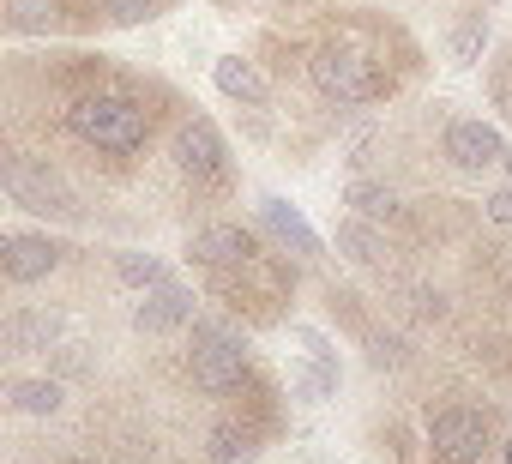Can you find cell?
Wrapping results in <instances>:
<instances>
[{
  "instance_id": "1",
  "label": "cell",
  "mask_w": 512,
  "mask_h": 464,
  "mask_svg": "<svg viewBox=\"0 0 512 464\" xmlns=\"http://www.w3.org/2000/svg\"><path fill=\"white\" fill-rule=\"evenodd\" d=\"M67 127H73L85 145H97V151H115V157H127V151H139V145L151 139V121H145V109H139L133 97H109V91H85V97H73V109H67Z\"/></svg>"
},
{
  "instance_id": "2",
  "label": "cell",
  "mask_w": 512,
  "mask_h": 464,
  "mask_svg": "<svg viewBox=\"0 0 512 464\" xmlns=\"http://www.w3.org/2000/svg\"><path fill=\"white\" fill-rule=\"evenodd\" d=\"M0 187H7V199L13 205H25V211H37V217H79V199H73V187L49 169V157H7L0 163Z\"/></svg>"
},
{
  "instance_id": "3",
  "label": "cell",
  "mask_w": 512,
  "mask_h": 464,
  "mask_svg": "<svg viewBox=\"0 0 512 464\" xmlns=\"http://www.w3.org/2000/svg\"><path fill=\"white\" fill-rule=\"evenodd\" d=\"M308 73H314V85H320L326 97H338V103H374V97H386L380 67H374L362 49H350V43H320L314 61H308Z\"/></svg>"
},
{
  "instance_id": "4",
  "label": "cell",
  "mask_w": 512,
  "mask_h": 464,
  "mask_svg": "<svg viewBox=\"0 0 512 464\" xmlns=\"http://www.w3.org/2000/svg\"><path fill=\"white\" fill-rule=\"evenodd\" d=\"M187 362H193V380H199L205 392H229V386H241L247 344H241L235 326H223V320H199V326H193V350H187Z\"/></svg>"
},
{
  "instance_id": "5",
  "label": "cell",
  "mask_w": 512,
  "mask_h": 464,
  "mask_svg": "<svg viewBox=\"0 0 512 464\" xmlns=\"http://www.w3.org/2000/svg\"><path fill=\"white\" fill-rule=\"evenodd\" d=\"M482 446H488V422H482L476 410H440V416L428 422V452H434L440 464H476Z\"/></svg>"
},
{
  "instance_id": "6",
  "label": "cell",
  "mask_w": 512,
  "mask_h": 464,
  "mask_svg": "<svg viewBox=\"0 0 512 464\" xmlns=\"http://www.w3.org/2000/svg\"><path fill=\"white\" fill-rule=\"evenodd\" d=\"M61 266V248L49 236H0V278L7 284H43Z\"/></svg>"
},
{
  "instance_id": "7",
  "label": "cell",
  "mask_w": 512,
  "mask_h": 464,
  "mask_svg": "<svg viewBox=\"0 0 512 464\" xmlns=\"http://www.w3.org/2000/svg\"><path fill=\"white\" fill-rule=\"evenodd\" d=\"M446 157L458 163V169H488V163H506V145H500V133L494 127H482V121H458V127H446Z\"/></svg>"
},
{
  "instance_id": "8",
  "label": "cell",
  "mask_w": 512,
  "mask_h": 464,
  "mask_svg": "<svg viewBox=\"0 0 512 464\" xmlns=\"http://www.w3.org/2000/svg\"><path fill=\"white\" fill-rule=\"evenodd\" d=\"M175 157H181L187 175L217 181V175H223V139H217V127H211V121H187L181 139H175Z\"/></svg>"
},
{
  "instance_id": "9",
  "label": "cell",
  "mask_w": 512,
  "mask_h": 464,
  "mask_svg": "<svg viewBox=\"0 0 512 464\" xmlns=\"http://www.w3.org/2000/svg\"><path fill=\"white\" fill-rule=\"evenodd\" d=\"M193 260L199 266H247L253 260V236L235 229V223H211V229L193 236Z\"/></svg>"
},
{
  "instance_id": "10",
  "label": "cell",
  "mask_w": 512,
  "mask_h": 464,
  "mask_svg": "<svg viewBox=\"0 0 512 464\" xmlns=\"http://www.w3.org/2000/svg\"><path fill=\"white\" fill-rule=\"evenodd\" d=\"M55 338H61V314H49V308L0 320V344H7V350H49Z\"/></svg>"
},
{
  "instance_id": "11",
  "label": "cell",
  "mask_w": 512,
  "mask_h": 464,
  "mask_svg": "<svg viewBox=\"0 0 512 464\" xmlns=\"http://www.w3.org/2000/svg\"><path fill=\"white\" fill-rule=\"evenodd\" d=\"M181 320H193V296L175 290V284H157V290L139 302V332H169V326H181Z\"/></svg>"
},
{
  "instance_id": "12",
  "label": "cell",
  "mask_w": 512,
  "mask_h": 464,
  "mask_svg": "<svg viewBox=\"0 0 512 464\" xmlns=\"http://www.w3.org/2000/svg\"><path fill=\"white\" fill-rule=\"evenodd\" d=\"M211 73H217V91H223V97H235V103H247V109H266V97H272V91H266V79L253 73L241 55H223Z\"/></svg>"
},
{
  "instance_id": "13",
  "label": "cell",
  "mask_w": 512,
  "mask_h": 464,
  "mask_svg": "<svg viewBox=\"0 0 512 464\" xmlns=\"http://www.w3.org/2000/svg\"><path fill=\"white\" fill-rule=\"evenodd\" d=\"M260 217L272 223V236H278V242H290L296 254H320V236L308 229V217H302L296 205H284V199H266V205H260Z\"/></svg>"
},
{
  "instance_id": "14",
  "label": "cell",
  "mask_w": 512,
  "mask_h": 464,
  "mask_svg": "<svg viewBox=\"0 0 512 464\" xmlns=\"http://www.w3.org/2000/svg\"><path fill=\"white\" fill-rule=\"evenodd\" d=\"M7 404L25 410V416H55L61 410V386L55 380H13L7 386Z\"/></svg>"
},
{
  "instance_id": "15",
  "label": "cell",
  "mask_w": 512,
  "mask_h": 464,
  "mask_svg": "<svg viewBox=\"0 0 512 464\" xmlns=\"http://www.w3.org/2000/svg\"><path fill=\"white\" fill-rule=\"evenodd\" d=\"M338 248L356 260V266H380L386 260V242L374 236V229L362 223V217H350V223H338Z\"/></svg>"
},
{
  "instance_id": "16",
  "label": "cell",
  "mask_w": 512,
  "mask_h": 464,
  "mask_svg": "<svg viewBox=\"0 0 512 464\" xmlns=\"http://www.w3.org/2000/svg\"><path fill=\"white\" fill-rule=\"evenodd\" d=\"M344 205H356L362 217H398V193H392V187H380V181H350Z\"/></svg>"
},
{
  "instance_id": "17",
  "label": "cell",
  "mask_w": 512,
  "mask_h": 464,
  "mask_svg": "<svg viewBox=\"0 0 512 464\" xmlns=\"http://www.w3.org/2000/svg\"><path fill=\"white\" fill-rule=\"evenodd\" d=\"M115 272H121V284H133V290H157V284H163V260H151V254H121Z\"/></svg>"
},
{
  "instance_id": "18",
  "label": "cell",
  "mask_w": 512,
  "mask_h": 464,
  "mask_svg": "<svg viewBox=\"0 0 512 464\" xmlns=\"http://www.w3.org/2000/svg\"><path fill=\"white\" fill-rule=\"evenodd\" d=\"M482 37H488V13H470V19L452 31V61H458V67H470V61H476V49H482Z\"/></svg>"
},
{
  "instance_id": "19",
  "label": "cell",
  "mask_w": 512,
  "mask_h": 464,
  "mask_svg": "<svg viewBox=\"0 0 512 464\" xmlns=\"http://www.w3.org/2000/svg\"><path fill=\"white\" fill-rule=\"evenodd\" d=\"M247 452H253V440H247L241 428H217V434H211V458H217V464H241Z\"/></svg>"
},
{
  "instance_id": "20",
  "label": "cell",
  "mask_w": 512,
  "mask_h": 464,
  "mask_svg": "<svg viewBox=\"0 0 512 464\" xmlns=\"http://www.w3.org/2000/svg\"><path fill=\"white\" fill-rule=\"evenodd\" d=\"M488 217L512 229V187H500V193H488Z\"/></svg>"
},
{
  "instance_id": "21",
  "label": "cell",
  "mask_w": 512,
  "mask_h": 464,
  "mask_svg": "<svg viewBox=\"0 0 512 464\" xmlns=\"http://www.w3.org/2000/svg\"><path fill=\"white\" fill-rule=\"evenodd\" d=\"M61 464H91V458H61Z\"/></svg>"
},
{
  "instance_id": "22",
  "label": "cell",
  "mask_w": 512,
  "mask_h": 464,
  "mask_svg": "<svg viewBox=\"0 0 512 464\" xmlns=\"http://www.w3.org/2000/svg\"><path fill=\"white\" fill-rule=\"evenodd\" d=\"M506 464H512V440H506Z\"/></svg>"
},
{
  "instance_id": "23",
  "label": "cell",
  "mask_w": 512,
  "mask_h": 464,
  "mask_svg": "<svg viewBox=\"0 0 512 464\" xmlns=\"http://www.w3.org/2000/svg\"><path fill=\"white\" fill-rule=\"evenodd\" d=\"M0 356H7V344H0Z\"/></svg>"
},
{
  "instance_id": "24",
  "label": "cell",
  "mask_w": 512,
  "mask_h": 464,
  "mask_svg": "<svg viewBox=\"0 0 512 464\" xmlns=\"http://www.w3.org/2000/svg\"><path fill=\"white\" fill-rule=\"evenodd\" d=\"M506 163H512V151H506Z\"/></svg>"
}]
</instances>
